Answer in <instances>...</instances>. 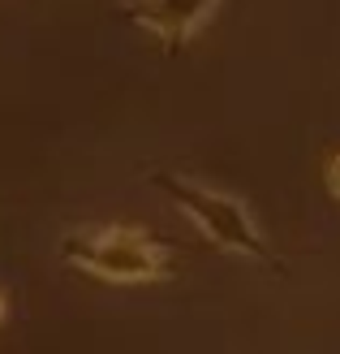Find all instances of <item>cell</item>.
Here are the masks:
<instances>
[{"label":"cell","instance_id":"obj_3","mask_svg":"<svg viewBox=\"0 0 340 354\" xmlns=\"http://www.w3.org/2000/svg\"><path fill=\"white\" fill-rule=\"evenodd\" d=\"M220 0H130L121 13L130 17L138 30L155 35L164 48H181L186 39H194L207 17L216 13Z\"/></svg>","mask_w":340,"mask_h":354},{"label":"cell","instance_id":"obj_5","mask_svg":"<svg viewBox=\"0 0 340 354\" xmlns=\"http://www.w3.org/2000/svg\"><path fill=\"white\" fill-rule=\"evenodd\" d=\"M0 320H5V298H0Z\"/></svg>","mask_w":340,"mask_h":354},{"label":"cell","instance_id":"obj_1","mask_svg":"<svg viewBox=\"0 0 340 354\" xmlns=\"http://www.w3.org/2000/svg\"><path fill=\"white\" fill-rule=\"evenodd\" d=\"M147 182L164 190L168 203L181 207L194 221V229H199L211 246H220L224 255L250 259V263H259L267 272H284L280 255L267 246L263 229L254 225V216H250V207L241 199H232V194L207 186V182H199V177H190V173H172V169H155Z\"/></svg>","mask_w":340,"mask_h":354},{"label":"cell","instance_id":"obj_2","mask_svg":"<svg viewBox=\"0 0 340 354\" xmlns=\"http://www.w3.org/2000/svg\"><path fill=\"white\" fill-rule=\"evenodd\" d=\"M61 259L112 286H147L177 272L172 246L138 225H82L61 238Z\"/></svg>","mask_w":340,"mask_h":354},{"label":"cell","instance_id":"obj_4","mask_svg":"<svg viewBox=\"0 0 340 354\" xmlns=\"http://www.w3.org/2000/svg\"><path fill=\"white\" fill-rule=\"evenodd\" d=\"M323 182H328V190H332V199L340 203V151L328 160V169H323Z\"/></svg>","mask_w":340,"mask_h":354}]
</instances>
